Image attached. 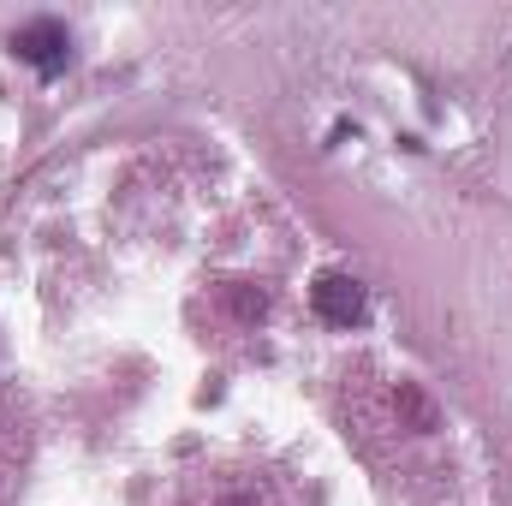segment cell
Listing matches in <instances>:
<instances>
[{"mask_svg":"<svg viewBox=\"0 0 512 506\" xmlns=\"http://www.w3.org/2000/svg\"><path fill=\"white\" fill-rule=\"evenodd\" d=\"M310 304H316V316L334 322V328L364 322V286H358L352 274H322V280L310 286Z\"/></svg>","mask_w":512,"mask_h":506,"instance_id":"obj_2","label":"cell"},{"mask_svg":"<svg viewBox=\"0 0 512 506\" xmlns=\"http://www.w3.org/2000/svg\"><path fill=\"white\" fill-rule=\"evenodd\" d=\"M12 54H18V60H30L42 78H54V72L66 66V54H72V36H66V24L36 18V24H24V30L12 36Z\"/></svg>","mask_w":512,"mask_h":506,"instance_id":"obj_1","label":"cell"}]
</instances>
